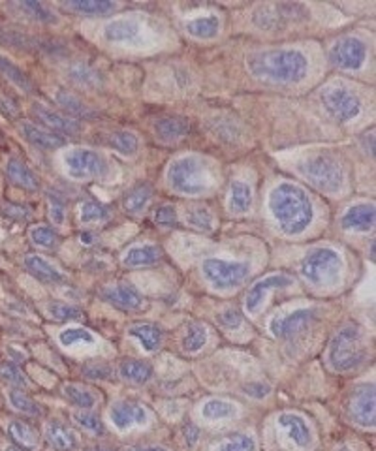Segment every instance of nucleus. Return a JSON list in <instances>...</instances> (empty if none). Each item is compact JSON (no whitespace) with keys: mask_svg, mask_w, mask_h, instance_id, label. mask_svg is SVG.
<instances>
[{"mask_svg":"<svg viewBox=\"0 0 376 451\" xmlns=\"http://www.w3.org/2000/svg\"><path fill=\"white\" fill-rule=\"evenodd\" d=\"M254 77L277 85H292L307 75V57L297 49H269L254 53L246 61Z\"/></svg>","mask_w":376,"mask_h":451,"instance_id":"1","label":"nucleus"},{"mask_svg":"<svg viewBox=\"0 0 376 451\" xmlns=\"http://www.w3.org/2000/svg\"><path fill=\"white\" fill-rule=\"evenodd\" d=\"M269 209L286 235H299L313 222V203L296 184H279L269 196Z\"/></svg>","mask_w":376,"mask_h":451,"instance_id":"2","label":"nucleus"},{"mask_svg":"<svg viewBox=\"0 0 376 451\" xmlns=\"http://www.w3.org/2000/svg\"><path fill=\"white\" fill-rule=\"evenodd\" d=\"M365 355L367 352L363 346V331L356 326H346L331 341L327 360L333 371L346 372L361 365Z\"/></svg>","mask_w":376,"mask_h":451,"instance_id":"3","label":"nucleus"},{"mask_svg":"<svg viewBox=\"0 0 376 451\" xmlns=\"http://www.w3.org/2000/svg\"><path fill=\"white\" fill-rule=\"evenodd\" d=\"M341 258L333 248H316L301 262V277L314 286L335 282L341 273Z\"/></svg>","mask_w":376,"mask_h":451,"instance_id":"4","label":"nucleus"},{"mask_svg":"<svg viewBox=\"0 0 376 451\" xmlns=\"http://www.w3.org/2000/svg\"><path fill=\"white\" fill-rule=\"evenodd\" d=\"M168 181H170L171 189L179 194L192 196L206 190L203 167L194 156H184L181 160L173 162L168 172Z\"/></svg>","mask_w":376,"mask_h":451,"instance_id":"5","label":"nucleus"},{"mask_svg":"<svg viewBox=\"0 0 376 451\" xmlns=\"http://www.w3.org/2000/svg\"><path fill=\"white\" fill-rule=\"evenodd\" d=\"M301 173L311 183L325 192H335L342 184V167L331 155H318L308 158L301 166Z\"/></svg>","mask_w":376,"mask_h":451,"instance_id":"6","label":"nucleus"},{"mask_svg":"<svg viewBox=\"0 0 376 451\" xmlns=\"http://www.w3.org/2000/svg\"><path fill=\"white\" fill-rule=\"evenodd\" d=\"M201 271L215 288L230 290V288H237L245 282L251 273V265L243 262H226V260H217V258H207L206 262L201 263Z\"/></svg>","mask_w":376,"mask_h":451,"instance_id":"7","label":"nucleus"},{"mask_svg":"<svg viewBox=\"0 0 376 451\" xmlns=\"http://www.w3.org/2000/svg\"><path fill=\"white\" fill-rule=\"evenodd\" d=\"M308 19V10L296 2H279V4H263L254 12V23L260 29H280L288 23H299Z\"/></svg>","mask_w":376,"mask_h":451,"instance_id":"8","label":"nucleus"},{"mask_svg":"<svg viewBox=\"0 0 376 451\" xmlns=\"http://www.w3.org/2000/svg\"><path fill=\"white\" fill-rule=\"evenodd\" d=\"M322 102L327 113L339 122H348V120L356 119L361 111V103L358 96L342 87H330L322 92Z\"/></svg>","mask_w":376,"mask_h":451,"instance_id":"9","label":"nucleus"},{"mask_svg":"<svg viewBox=\"0 0 376 451\" xmlns=\"http://www.w3.org/2000/svg\"><path fill=\"white\" fill-rule=\"evenodd\" d=\"M330 58L331 64L339 70L353 72V70H359L365 64L367 47L359 38L346 36V38H341L339 42H335V46L331 47Z\"/></svg>","mask_w":376,"mask_h":451,"instance_id":"10","label":"nucleus"},{"mask_svg":"<svg viewBox=\"0 0 376 451\" xmlns=\"http://www.w3.org/2000/svg\"><path fill=\"white\" fill-rule=\"evenodd\" d=\"M66 166L72 177L89 179V177H104L108 172V164L102 155H98L89 148H77L66 156Z\"/></svg>","mask_w":376,"mask_h":451,"instance_id":"11","label":"nucleus"},{"mask_svg":"<svg viewBox=\"0 0 376 451\" xmlns=\"http://www.w3.org/2000/svg\"><path fill=\"white\" fill-rule=\"evenodd\" d=\"M316 320V310L313 309H297L290 315L277 316L271 322V331L275 337L292 338L299 335L303 329H307L313 322Z\"/></svg>","mask_w":376,"mask_h":451,"instance_id":"12","label":"nucleus"},{"mask_svg":"<svg viewBox=\"0 0 376 451\" xmlns=\"http://www.w3.org/2000/svg\"><path fill=\"white\" fill-rule=\"evenodd\" d=\"M350 417L361 427L375 425V388L365 383L352 393L350 399Z\"/></svg>","mask_w":376,"mask_h":451,"instance_id":"13","label":"nucleus"},{"mask_svg":"<svg viewBox=\"0 0 376 451\" xmlns=\"http://www.w3.org/2000/svg\"><path fill=\"white\" fill-rule=\"evenodd\" d=\"M290 284H292V277H288V274L284 273L269 274V277H265V279L258 280L256 284L251 286L249 291H246V297H245L246 310H249L251 315H254V312H258V309L262 307V303L265 301V297H268L269 291L275 290V288H284V286H290Z\"/></svg>","mask_w":376,"mask_h":451,"instance_id":"14","label":"nucleus"},{"mask_svg":"<svg viewBox=\"0 0 376 451\" xmlns=\"http://www.w3.org/2000/svg\"><path fill=\"white\" fill-rule=\"evenodd\" d=\"M32 115L40 120L42 125L49 128V132H58L64 136H77L81 132V125L77 120L70 119L66 115H61L53 109L42 106V103H35L32 106Z\"/></svg>","mask_w":376,"mask_h":451,"instance_id":"15","label":"nucleus"},{"mask_svg":"<svg viewBox=\"0 0 376 451\" xmlns=\"http://www.w3.org/2000/svg\"><path fill=\"white\" fill-rule=\"evenodd\" d=\"M102 297L115 307L125 310H136L142 307V293L132 284H115L102 290Z\"/></svg>","mask_w":376,"mask_h":451,"instance_id":"16","label":"nucleus"},{"mask_svg":"<svg viewBox=\"0 0 376 451\" xmlns=\"http://www.w3.org/2000/svg\"><path fill=\"white\" fill-rule=\"evenodd\" d=\"M111 419H113V425L120 431H126V428L134 427V425H143L147 421V412L145 408L136 402H128V400H123V402H117V405L111 408Z\"/></svg>","mask_w":376,"mask_h":451,"instance_id":"17","label":"nucleus"},{"mask_svg":"<svg viewBox=\"0 0 376 451\" xmlns=\"http://www.w3.org/2000/svg\"><path fill=\"white\" fill-rule=\"evenodd\" d=\"M375 226V207L370 203H358L350 207L342 217V228L348 231H369Z\"/></svg>","mask_w":376,"mask_h":451,"instance_id":"18","label":"nucleus"},{"mask_svg":"<svg viewBox=\"0 0 376 451\" xmlns=\"http://www.w3.org/2000/svg\"><path fill=\"white\" fill-rule=\"evenodd\" d=\"M279 425L284 428L286 433H288V436H290V438L299 445V447H307V445L311 444L313 434H311V428H308L307 421H305L301 416L290 414V412L280 414Z\"/></svg>","mask_w":376,"mask_h":451,"instance_id":"19","label":"nucleus"},{"mask_svg":"<svg viewBox=\"0 0 376 451\" xmlns=\"http://www.w3.org/2000/svg\"><path fill=\"white\" fill-rule=\"evenodd\" d=\"M21 132L27 137V141H30L32 145L40 148H58L66 143V139L63 136H58L55 132L46 130L42 126L32 125V122H23L21 125Z\"/></svg>","mask_w":376,"mask_h":451,"instance_id":"20","label":"nucleus"},{"mask_svg":"<svg viewBox=\"0 0 376 451\" xmlns=\"http://www.w3.org/2000/svg\"><path fill=\"white\" fill-rule=\"evenodd\" d=\"M192 130V125L190 120L184 119V117H165V119H160L156 125H154V132L160 139L164 141H175V139H182L184 136H188Z\"/></svg>","mask_w":376,"mask_h":451,"instance_id":"21","label":"nucleus"},{"mask_svg":"<svg viewBox=\"0 0 376 451\" xmlns=\"http://www.w3.org/2000/svg\"><path fill=\"white\" fill-rule=\"evenodd\" d=\"M46 438L57 451H74L77 447L75 434L61 421L47 423Z\"/></svg>","mask_w":376,"mask_h":451,"instance_id":"22","label":"nucleus"},{"mask_svg":"<svg viewBox=\"0 0 376 451\" xmlns=\"http://www.w3.org/2000/svg\"><path fill=\"white\" fill-rule=\"evenodd\" d=\"M6 175L15 186H19V189L36 190L40 186V181H38V177L35 175V172H32L25 162L18 160V158H12V160L8 162Z\"/></svg>","mask_w":376,"mask_h":451,"instance_id":"23","label":"nucleus"},{"mask_svg":"<svg viewBox=\"0 0 376 451\" xmlns=\"http://www.w3.org/2000/svg\"><path fill=\"white\" fill-rule=\"evenodd\" d=\"M55 100H57L58 106H61V108H63L66 113L72 115V117H75V119L89 120V119H96L98 117V111H94V109L89 108L87 103L81 102L80 98L68 91H63V89H61V91H57V94H55Z\"/></svg>","mask_w":376,"mask_h":451,"instance_id":"24","label":"nucleus"},{"mask_svg":"<svg viewBox=\"0 0 376 451\" xmlns=\"http://www.w3.org/2000/svg\"><path fill=\"white\" fill-rule=\"evenodd\" d=\"M10 436L18 444L21 451H36L38 444H40V436L36 433L35 427H30L29 423L25 421H12L10 423Z\"/></svg>","mask_w":376,"mask_h":451,"instance_id":"25","label":"nucleus"},{"mask_svg":"<svg viewBox=\"0 0 376 451\" xmlns=\"http://www.w3.org/2000/svg\"><path fill=\"white\" fill-rule=\"evenodd\" d=\"M25 267H27V271H29L32 277H36V279L42 280V282H63L64 280L63 273L40 256L25 258Z\"/></svg>","mask_w":376,"mask_h":451,"instance_id":"26","label":"nucleus"},{"mask_svg":"<svg viewBox=\"0 0 376 451\" xmlns=\"http://www.w3.org/2000/svg\"><path fill=\"white\" fill-rule=\"evenodd\" d=\"M160 258H162V250L158 246L143 245L126 252L123 263L128 267H145V265H153V263L160 262Z\"/></svg>","mask_w":376,"mask_h":451,"instance_id":"27","label":"nucleus"},{"mask_svg":"<svg viewBox=\"0 0 376 451\" xmlns=\"http://www.w3.org/2000/svg\"><path fill=\"white\" fill-rule=\"evenodd\" d=\"M63 8L81 15H106L113 12L117 4L109 0H72V2H64Z\"/></svg>","mask_w":376,"mask_h":451,"instance_id":"28","label":"nucleus"},{"mask_svg":"<svg viewBox=\"0 0 376 451\" xmlns=\"http://www.w3.org/2000/svg\"><path fill=\"white\" fill-rule=\"evenodd\" d=\"M128 333L132 337H136L147 352H156L162 344V331L153 324H136L130 327Z\"/></svg>","mask_w":376,"mask_h":451,"instance_id":"29","label":"nucleus"},{"mask_svg":"<svg viewBox=\"0 0 376 451\" xmlns=\"http://www.w3.org/2000/svg\"><path fill=\"white\" fill-rule=\"evenodd\" d=\"M151 196H153V189L147 183L136 184L134 189L126 192L123 207H125L126 212H139L147 207V203L151 201Z\"/></svg>","mask_w":376,"mask_h":451,"instance_id":"30","label":"nucleus"},{"mask_svg":"<svg viewBox=\"0 0 376 451\" xmlns=\"http://www.w3.org/2000/svg\"><path fill=\"white\" fill-rule=\"evenodd\" d=\"M119 372L126 382H132V383H145L149 382V378L153 376V369H151V365L136 360L123 361L119 367Z\"/></svg>","mask_w":376,"mask_h":451,"instance_id":"31","label":"nucleus"},{"mask_svg":"<svg viewBox=\"0 0 376 451\" xmlns=\"http://www.w3.org/2000/svg\"><path fill=\"white\" fill-rule=\"evenodd\" d=\"M228 205L234 212H246L252 205L251 186L243 181H234L230 186Z\"/></svg>","mask_w":376,"mask_h":451,"instance_id":"32","label":"nucleus"},{"mask_svg":"<svg viewBox=\"0 0 376 451\" xmlns=\"http://www.w3.org/2000/svg\"><path fill=\"white\" fill-rule=\"evenodd\" d=\"M70 77L72 81H75L77 85L85 87V89H98V87H102V75L98 74L96 70L91 68L89 64L83 63H75L70 66L68 70Z\"/></svg>","mask_w":376,"mask_h":451,"instance_id":"33","label":"nucleus"},{"mask_svg":"<svg viewBox=\"0 0 376 451\" xmlns=\"http://www.w3.org/2000/svg\"><path fill=\"white\" fill-rule=\"evenodd\" d=\"M139 32V27L134 21H128V19H120V21H113L109 23L104 30V36L108 42H128L134 40Z\"/></svg>","mask_w":376,"mask_h":451,"instance_id":"34","label":"nucleus"},{"mask_svg":"<svg viewBox=\"0 0 376 451\" xmlns=\"http://www.w3.org/2000/svg\"><path fill=\"white\" fill-rule=\"evenodd\" d=\"M218 29H220V21L215 15L198 18L187 25L188 34L194 36V38H200V40H211V38H215L218 34Z\"/></svg>","mask_w":376,"mask_h":451,"instance_id":"35","label":"nucleus"},{"mask_svg":"<svg viewBox=\"0 0 376 451\" xmlns=\"http://www.w3.org/2000/svg\"><path fill=\"white\" fill-rule=\"evenodd\" d=\"M0 74L4 75L6 80H10L13 85H18L19 89H23L25 92H35V85H32V81L27 77L23 70L18 68L15 64L10 63L8 58L0 57Z\"/></svg>","mask_w":376,"mask_h":451,"instance_id":"36","label":"nucleus"},{"mask_svg":"<svg viewBox=\"0 0 376 451\" xmlns=\"http://www.w3.org/2000/svg\"><path fill=\"white\" fill-rule=\"evenodd\" d=\"M207 343V331L201 324H190L187 327V333L182 337V350L188 354H196L200 352Z\"/></svg>","mask_w":376,"mask_h":451,"instance_id":"37","label":"nucleus"},{"mask_svg":"<svg viewBox=\"0 0 376 451\" xmlns=\"http://www.w3.org/2000/svg\"><path fill=\"white\" fill-rule=\"evenodd\" d=\"M64 397L74 406H80L83 410H89L96 402V397L89 391V389L75 386V383H66L64 386Z\"/></svg>","mask_w":376,"mask_h":451,"instance_id":"38","label":"nucleus"},{"mask_svg":"<svg viewBox=\"0 0 376 451\" xmlns=\"http://www.w3.org/2000/svg\"><path fill=\"white\" fill-rule=\"evenodd\" d=\"M201 414L207 419H226V417H232L235 414V406L228 400H220V399H213L207 400L203 408H201Z\"/></svg>","mask_w":376,"mask_h":451,"instance_id":"39","label":"nucleus"},{"mask_svg":"<svg viewBox=\"0 0 376 451\" xmlns=\"http://www.w3.org/2000/svg\"><path fill=\"white\" fill-rule=\"evenodd\" d=\"M109 145L117 148L120 155H136L139 141L132 132H115L109 136Z\"/></svg>","mask_w":376,"mask_h":451,"instance_id":"40","label":"nucleus"},{"mask_svg":"<svg viewBox=\"0 0 376 451\" xmlns=\"http://www.w3.org/2000/svg\"><path fill=\"white\" fill-rule=\"evenodd\" d=\"M218 451H256V442L251 434H235L218 445Z\"/></svg>","mask_w":376,"mask_h":451,"instance_id":"41","label":"nucleus"},{"mask_svg":"<svg viewBox=\"0 0 376 451\" xmlns=\"http://www.w3.org/2000/svg\"><path fill=\"white\" fill-rule=\"evenodd\" d=\"M10 400H12V405L15 406L19 412H23L27 416H40L42 414L40 405H38L36 400L30 399L29 395L23 393V391H12V393H10Z\"/></svg>","mask_w":376,"mask_h":451,"instance_id":"42","label":"nucleus"},{"mask_svg":"<svg viewBox=\"0 0 376 451\" xmlns=\"http://www.w3.org/2000/svg\"><path fill=\"white\" fill-rule=\"evenodd\" d=\"M23 12H27L32 19H38L42 23H53L55 21V15H53L49 10H47L42 2H36V0H25V2H19L18 4Z\"/></svg>","mask_w":376,"mask_h":451,"instance_id":"43","label":"nucleus"},{"mask_svg":"<svg viewBox=\"0 0 376 451\" xmlns=\"http://www.w3.org/2000/svg\"><path fill=\"white\" fill-rule=\"evenodd\" d=\"M109 215L108 207L98 203V201H85L81 205V220L83 222H100V220H106Z\"/></svg>","mask_w":376,"mask_h":451,"instance_id":"44","label":"nucleus"},{"mask_svg":"<svg viewBox=\"0 0 376 451\" xmlns=\"http://www.w3.org/2000/svg\"><path fill=\"white\" fill-rule=\"evenodd\" d=\"M187 220L190 226H194L196 229H201V231H211L213 229V217L211 212L203 209V207H196V209H190L187 212Z\"/></svg>","mask_w":376,"mask_h":451,"instance_id":"45","label":"nucleus"},{"mask_svg":"<svg viewBox=\"0 0 376 451\" xmlns=\"http://www.w3.org/2000/svg\"><path fill=\"white\" fill-rule=\"evenodd\" d=\"M58 341H61L63 346H72V344H77V343H87V344L94 343V337H92L91 331H87V329L70 327V329H64V331L58 335Z\"/></svg>","mask_w":376,"mask_h":451,"instance_id":"46","label":"nucleus"},{"mask_svg":"<svg viewBox=\"0 0 376 451\" xmlns=\"http://www.w3.org/2000/svg\"><path fill=\"white\" fill-rule=\"evenodd\" d=\"M30 237H32V241H35L36 245L44 246V248H55V246L58 245V241H61V237H58V234L55 229L44 228V226L32 229V231H30Z\"/></svg>","mask_w":376,"mask_h":451,"instance_id":"47","label":"nucleus"},{"mask_svg":"<svg viewBox=\"0 0 376 451\" xmlns=\"http://www.w3.org/2000/svg\"><path fill=\"white\" fill-rule=\"evenodd\" d=\"M0 378L6 380V382L13 383V386H27V378H25L23 371L18 365H13L10 361L0 363Z\"/></svg>","mask_w":376,"mask_h":451,"instance_id":"48","label":"nucleus"},{"mask_svg":"<svg viewBox=\"0 0 376 451\" xmlns=\"http://www.w3.org/2000/svg\"><path fill=\"white\" fill-rule=\"evenodd\" d=\"M81 372L85 374L87 378H91V380H108L113 374V369L108 363H102V361H92V363H87Z\"/></svg>","mask_w":376,"mask_h":451,"instance_id":"49","label":"nucleus"},{"mask_svg":"<svg viewBox=\"0 0 376 451\" xmlns=\"http://www.w3.org/2000/svg\"><path fill=\"white\" fill-rule=\"evenodd\" d=\"M49 312L55 320L64 322V320H74V318H80L81 309L74 307V305H66V303H51L49 305Z\"/></svg>","mask_w":376,"mask_h":451,"instance_id":"50","label":"nucleus"},{"mask_svg":"<svg viewBox=\"0 0 376 451\" xmlns=\"http://www.w3.org/2000/svg\"><path fill=\"white\" fill-rule=\"evenodd\" d=\"M74 419L80 423L81 427L85 428V431H89V433L92 434L104 433V425L102 421H100V417L91 414V412H77V414L74 416Z\"/></svg>","mask_w":376,"mask_h":451,"instance_id":"51","label":"nucleus"},{"mask_svg":"<svg viewBox=\"0 0 376 451\" xmlns=\"http://www.w3.org/2000/svg\"><path fill=\"white\" fill-rule=\"evenodd\" d=\"M154 222L164 228H173L177 226V212L173 205H160L154 211Z\"/></svg>","mask_w":376,"mask_h":451,"instance_id":"52","label":"nucleus"},{"mask_svg":"<svg viewBox=\"0 0 376 451\" xmlns=\"http://www.w3.org/2000/svg\"><path fill=\"white\" fill-rule=\"evenodd\" d=\"M49 201H51V211H49V217L55 224H63L64 222V201L58 200L57 196L49 194Z\"/></svg>","mask_w":376,"mask_h":451,"instance_id":"53","label":"nucleus"},{"mask_svg":"<svg viewBox=\"0 0 376 451\" xmlns=\"http://www.w3.org/2000/svg\"><path fill=\"white\" fill-rule=\"evenodd\" d=\"M218 320L223 322L226 327H239L243 316H241V312L237 309H228V310H224V312H220Z\"/></svg>","mask_w":376,"mask_h":451,"instance_id":"54","label":"nucleus"},{"mask_svg":"<svg viewBox=\"0 0 376 451\" xmlns=\"http://www.w3.org/2000/svg\"><path fill=\"white\" fill-rule=\"evenodd\" d=\"M269 391H271V388H269L268 383H262V382H254L245 386V395L254 397V399H263V397H268Z\"/></svg>","mask_w":376,"mask_h":451,"instance_id":"55","label":"nucleus"},{"mask_svg":"<svg viewBox=\"0 0 376 451\" xmlns=\"http://www.w3.org/2000/svg\"><path fill=\"white\" fill-rule=\"evenodd\" d=\"M182 433H184V442L188 445H194L198 442V436H200V428L194 427V425H187Z\"/></svg>","mask_w":376,"mask_h":451,"instance_id":"56","label":"nucleus"},{"mask_svg":"<svg viewBox=\"0 0 376 451\" xmlns=\"http://www.w3.org/2000/svg\"><path fill=\"white\" fill-rule=\"evenodd\" d=\"M126 451H168L162 445H134V447H128Z\"/></svg>","mask_w":376,"mask_h":451,"instance_id":"57","label":"nucleus"},{"mask_svg":"<svg viewBox=\"0 0 376 451\" xmlns=\"http://www.w3.org/2000/svg\"><path fill=\"white\" fill-rule=\"evenodd\" d=\"M80 239H81V243H85V245H91L92 239H94V235L87 234V231H85V234H81Z\"/></svg>","mask_w":376,"mask_h":451,"instance_id":"58","label":"nucleus"},{"mask_svg":"<svg viewBox=\"0 0 376 451\" xmlns=\"http://www.w3.org/2000/svg\"><path fill=\"white\" fill-rule=\"evenodd\" d=\"M87 451H115V450H111V447H102V445H96V447H91V450H87Z\"/></svg>","mask_w":376,"mask_h":451,"instance_id":"59","label":"nucleus"},{"mask_svg":"<svg viewBox=\"0 0 376 451\" xmlns=\"http://www.w3.org/2000/svg\"><path fill=\"white\" fill-rule=\"evenodd\" d=\"M4 451H21V450H19V447H6Z\"/></svg>","mask_w":376,"mask_h":451,"instance_id":"60","label":"nucleus"},{"mask_svg":"<svg viewBox=\"0 0 376 451\" xmlns=\"http://www.w3.org/2000/svg\"><path fill=\"white\" fill-rule=\"evenodd\" d=\"M337 451H352V450H348V447H339Z\"/></svg>","mask_w":376,"mask_h":451,"instance_id":"61","label":"nucleus"},{"mask_svg":"<svg viewBox=\"0 0 376 451\" xmlns=\"http://www.w3.org/2000/svg\"><path fill=\"white\" fill-rule=\"evenodd\" d=\"M0 141H2V134H0Z\"/></svg>","mask_w":376,"mask_h":451,"instance_id":"62","label":"nucleus"}]
</instances>
